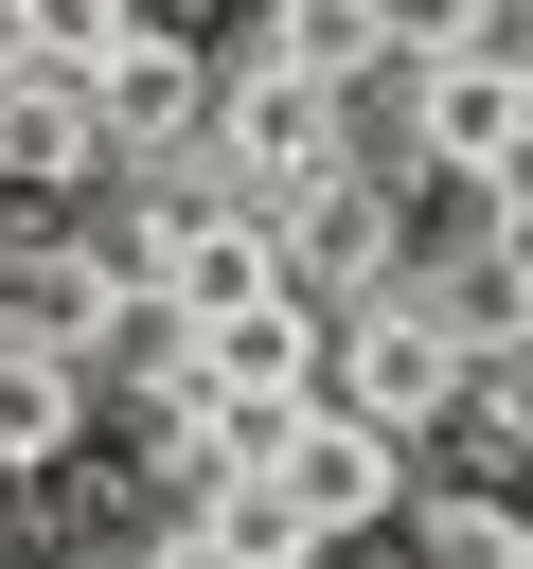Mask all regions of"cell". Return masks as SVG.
<instances>
[{
  "label": "cell",
  "instance_id": "7",
  "mask_svg": "<svg viewBox=\"0 0 533 569\" xmlns=\"http://www.w3.org/2000/svg\"><path fill=\"white\" fill-rule=\"evenodd\" d=\"M178 551H213V569H284V551H320V533H302V498H284L266 462H178Z\"/></svg>",
  "mask_w": 533,
  "mask_h": 569
},
{
  "label": "cell",
  "instance_id": "10",
  "mask_svg": "<svg viewBox=\"0 0 533 569\" xmlns=\"http://www.w3.org/2000/svg\"><path fill=\"white\" fill-rule=\"evenodd\" d=\"M391 284L444 320V356H515V338H533V267H515V249H480V267H391Z\"/></svg>",
  "mask_w": 533,
  "mask_h": 569
},
{
  "label": "cell",
  "instance_id": "6",
  "mask_svg": "<svg viewBox=\"0 0 533 569\" xmlns=\"http://www.w3.org/2000/svg\"><path fill=\"white\" fill-rule=\"evenodd\" d=\"M124 320H142V267L124 249H18L0 267V338H36V356H89Z\"/></svg>",
  "mask_w": 533,
  "mask_h": 569
},
{
  "label": "cell",
  "instance_id": "1",
  "mask_svg": "<svg viewBox=\"0 0 533 569\" xmlns=\"http://www.w3.org/2000/svg\"><path fill=\"white\" fill-rule=\"evenodd\" d=\"M195 142H213V178H231V196H266V213H284V196H320V178L355 160V89H338V71H302V53H249V71L213 89V124H195Z\"/></svg>",
  "mask_w": 533,
  "mask_h": 569
},
{
  "label": "cell",
  "instance_id": "14",
  "mask_svg": "<svg viewBox=\"0 0 533 569\" xmlns=\"http://www.w3.org/2000/svg\"><path fill=\"white\" fill-rule=\"evenodd\" d=\"M497 551H515V569H533V498H497Z\"/></svg>",
  "mask_w": 533,
  "mask_h": 569
},
{
  "label": "cell",
  "instance_id": "17",
  "mask_svg": "<svg viewBox=\"0 0 533 569\" xmlns=\"http://www.w3.org/2000/svg\"><path fill=\"white\" fill-rule=\"evenodd\" d=\"M497 18H533V0H497Z\"/></svg>",
  "mask_w": 533,
  "mask_h": 569
},
{
  "label": "cell",
  "instance_id": "18",
  "mask_svg": "<svg viewBox=\"0 0 533 569\" xmlns=\"http://www.w3.org/2000/svg\"><path fill=\"white\" fill-rule=\"evenodd\" d=\"M515 267H533V231H515Z\"/></svg>",
  "mask_w": 533,
  "mask_h": 569
},
{
  "label": "cell",
  "instance_id": "16",
  "mask_svg": "<svg viewBox=\"0 0 533 569\" xmlns=\"http://www.w3.org/2000/svg\"><path fill=\"white\" fill-rule=\"evenodd\" d=\"M497 196H515V213H533V142H515V178H497Z\"/></svg>",
  "mask_w": 533,
  "mask_h": 569
},
{
  "label": "cell",
  "instance_id": "9",
  "mask_svg": "<svg viewBox=\"0 0 533 569\" xmlns=\"http://www.w3.org/2000/svg\"><path fill=\"white\" fill-rule=\"evenodd\" d=\"M107 124H89V71H0V178H89Z\"/></svg>",
  "mask_w": 533,
  "mask_h": 569
},
{
  "label": "cell",
  "instance_id": "5",
  "mask_svg": "<svg viewBox=\"0 0 533 569\" xmlns=\"http://www.w3.org/2000/svg\"><path fill=\"white\" fill-rule=\"evenodd\" d=\"M391 267H409V249H391V196H373L355 160H338L320 196H284V284H302L320 320H338V302H373Z\"/></svg>",
  "mask_w": 533,
  "mask_h": 569
},
{
  "label": "cell",
  "instance_id": "12",
  "mask_svg": "<svg viewBox=\"0 0 533 569\" xmlns=\"http://www.w3.org/2000/svg\"><path fill=\"white\" fill-rule=\"evenodd\" d=\"M266 53H302V71L355 89V71L391 53V0H266Z\"/></svg>",
  "mask_w": 533,
  "mask_h": 569
},
{
  "label": "cell",
  "instance_id": "3",
  "mask_svg": "<svg viewBox=\"0 0 533 569\" xmlns=\"http://www.w3.org/2000/svg\"><path fill=\"white\" fill-rule=\"evenodd\" d=\"M124 267H142V302H160V320H213V302L284 284V213H266V196H178V213H142V231H124Z\"/></svg>",
  "mask_w": 533,
  "mask_h": 569
},
{
  "label": "cell",
  "instance_id": "2",
  "mask_svg": "<svg viewBox=\"0 0 533 569\" xmlns=\"http://www.w3.org/2000/svg\"><path fill=\"white\" fill-rule=\"evenodd\" d=\"M409 142H426V178H480V196L515 178V142H533V53H515V18L409 53Z\"/></svg>",
  "mask_w": 533,
  "mask_h": 569
},
{
  "label": "cell",
  "instance_id": "11",
  "mask_svg": "<svg viewBox=\"0 0 533 569\" xmlns=\"http://www.w3.org/2000/svg\"><path fill=\"white\" fill-rule=\"evenodd\" d=\"M89 427V391H71V356H36V338H0V480H36L53 445Z\"/></svg>",
  "mask_w": 533,
  "mask_h": 569
},
{
  "label": "cell",
  "instance_id": "8",
  "mask_svg": "<svg viewBox=\"0 0 533 569\" xmlns=\"http://www.w3.org/2000/svg\"><path fill=\"white\" fill-rule=\"evenodd\" d=\"M89 124H107V142H195V124H213V71H195V53L142 18V36L89 71Z\"/></svg>",
  "mask_w": 533,
  "mask_h": 569
},
{
  "label": "cell",
  "instance_id": "4",
  "mask_svg": "<svg viewBox=\"0 0 533 569\" xmlns=\"http://www.w3.org/2000/svg\"><path fill=\"white\" fill-rule=\"evenodd\" d=\"M266 480L302 498V533H373V516H409V427H373V409L302 391V409H284V445H266Z\"/></svg>",
  "mask_w": 533,
  "mask_h": 569
},
{
  "label": "cell",
  "instance_id": "13",
  "mask_svg": "<svg viewBox=\"0 0 533 569\" xmlns=\"http://www.w3.org/2000/svg\"><path fill=\"white\" fill-rule=\"evenodd\" d=\"M160 0H18V36H36V71H107L124 36H142Z\"/></svg>",
  "mask_w": 533,
  "mask_h": 569
},
{
  "label": "cell",
  "instance_id": "15",
  "mask_svg": "<svg viewBox=\"0 0 533 569\" xmlns=\"http://www.w3.org/2000/svg\"><path fill=\"white\" fill-rule=\"evenodd\" d=\"M0 71H36V36H18V0H0Z\"/></svg>",
  "mask_w": 533,
  "mask_h": 569
}]
</instances>
